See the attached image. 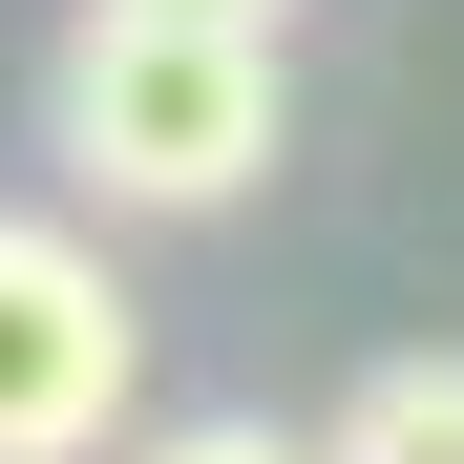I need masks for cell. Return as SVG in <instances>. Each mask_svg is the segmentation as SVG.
I'll use <instances>...</instances> for the list:
<instances>
[{"mask_svg":"<svg viewBox=\"0 0 464 464\" xmlns=\"http://www.w3.org/2000/svg\"><path fill=\"white\" fill-rule=\"evenodd\" d=\"M43 148H63L106 211H232V190H275V148H295L275 22L85 0V22H63V85H43Z\"/></svg>","mask_w":464,"mask_h":464,"instance_id":"cell-1","label":"cell"},{"mask_svg":"<svg viewBox=\"0 0 464 464\" xmlns=\"http://www.w3.org/2000/svg\"><path fill=\"white\" fill-rule=\"evenodd\" d=\"M148 401V295L63 211H0V464H106Z\"/></svg>","mask_w":464,"mask_h":464,"instance_id":"cell-2","label":"cell"},{"mask_svg":"<svg viewBox=\"0 0 464 464\" xmlns=\"http://www.w3.org/2000/svg\"><path fill=\"white\" fill-rule=\"evenodd\" d=\"M338 464H464V359H380L338 401Z\"/></svg>","mask_w":464,"mask_h":464,"instance_id":"cell-3","label":"cell"},{"mask_svg":"<svg viewBox=\"0 0 464 464\" xmlns=\"http://www.w3.org/2000/svg\"><path fill=\"white\" fill-rule=\"evenodd\" d=\"M127 464H338V443H295V422H148Z\"/></svg>","mask_w":464,"mask_h":464,"instance_id":"cell-4","label":"cell"},{"mask_svg":"<svg viewBox=\"0 0 464 464\" xmlns=\"http://www.w3.org/2000/svg\"><path fill=\"white\" fill-rule=\"evenodd\" d=\"M190 22H295V0H190Z\"/></svg>","mask_w":464,"mask_h":464,"instance_id":"cell-5","label":"cell"}]
</instances>
